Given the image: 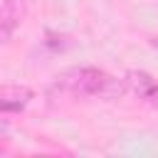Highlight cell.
I'll return each instance as SVG.
<instances>
[{"mask_svg":"<svg viewBox=\"0 0 158 158\" xmlns=\"http://www.w3.org/2000/svg\"><path fill=\"white\" fill-rule=\"evenodd\" d=\"M59 86H64L67 91L77 94V96H121L123 86L121 81H116L114 77L104 74L101 69L94 67H79V69H69L59 77Z\"/></svg>","mask_w":158,"mask_h":158,"instance_id":"cell-1","label":"cell"},{"mask_svg":"<svg viewBox=\"0 0 158 158\" xmlns=\"http://www.w3.org/2000/svg\"><path fill=\"white\" fill-rule=\"evenodd\" d=\"M126 86L141 96L143 101H151V104H158V81L148 74V72H141V69H131L126 74Z\"/></svg>","mask_w":158,"mask_h":158,"instance_id":"cell-2","label":"cell"},{"mask_svg":"<svg viewBox=\"0 0 158 158\" xmlns=\"http://www.w3.org/2000/svg\"><path fill=\"white\" fill-rule=\"evenodd\" d=\"M22 109V101H7V99H0V111H20Z\"/></svg>","mask_w":158,"mask_h":158,"instance_id":"cell-3","label":"cell"},{"mask_svg":"<svg viewBox=\"0 0 158 158\" xmlns=\"http://www.w3.org/2000/svg\"><path fill=\"white\" fill-rule=\"evenodd\" d=\"M7 131H10L7 121H0V138H5V136H7Z\"/></svg>","mask_w":158,"mask_h":158,"instance_id":"cell-4","label":"cell"}]
</instances>
